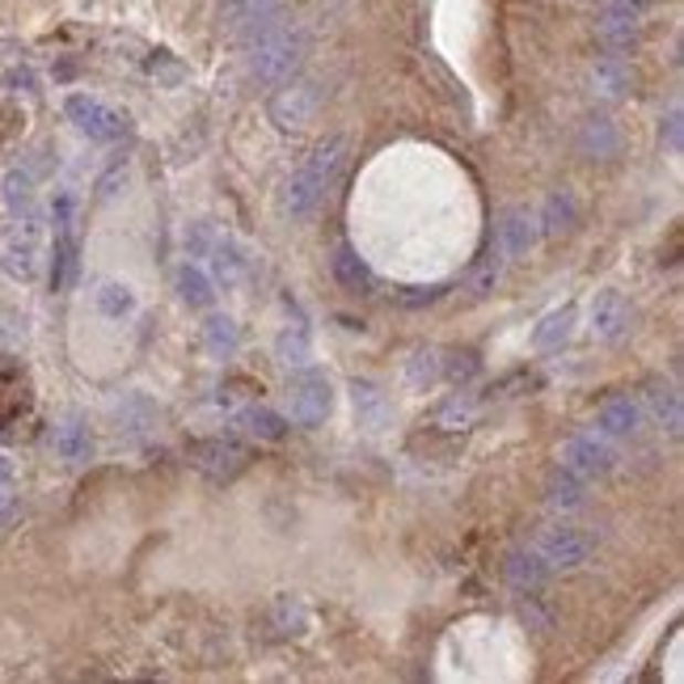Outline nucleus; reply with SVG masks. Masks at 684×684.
<instances>
[{"instance_id": "7", "label": "nucleus", "mask_w": 684, "mask_h": 684, "mask_svg": "<svg viewBox=\"0 0 684 684\" xmlns=\"http://www.w3.org/2000/svg\"><path fill=\"white\" fill-rule=\"evenodd\" d=\"M562 470L579 473V477H604V473L617 470V449L609 435H600V431H583V435H575L567 449H562Z\"/></svg>"}, {"instance_id": "13", "label": "nucleus", "mask_w": 684, "mask_h": 684, "mask_svg": "<svg viewBox=\"0 0 684 684\" xmlns=\"http://www.w3.org/2000/svg\"><path fill=\"white\" fill-rule=\"evenodd\" d=\"M473 423H477V401L470 393H452L431 410V419H423V427H431L435 435H452V440H465Z\"/></svg>"}, {"instance_id": "17", "label": "nucleus", "mask_w": 684, "mask_h": 684, "mask_svg": "<svg viewBox=\"0 0 684 684\" xmlns=\"http://www.w3.org/2000/svg\"><path fill=\"white\" fill-rule=\"evenodd\" d=\"M351 398H355V419L359 427H368V431H380V427L389 423V398H385V389H380L377 380H351Z\"/></svg>"}, {"instance_id": "15", "label": "nucleus", "mask_w": 684, "mask_h": 684, "mask_svg": "<svg viewBox=\"0 0 684 684\" xmlns=\"http://www.w3.org/2000/svg\"><path fill=\"white\" fill-rule=\"evenodd\" d=\"M537 236H541V220H537V212H528V208H512V212L503 215V224H498V250L503 254H512V259H519V254H528L533 245H537Z\"/></svg>"}, {"instance_id": "20", "label": "nucleus", "mask_w": 684, "mask_h": 684, "mask_svg": "<svg viewBox=\"0 0 684 684\" xmlns=\"http://www.w3.org/2000/svg\"><path fill=\"white\" fill-rule=\"evenodd\" d=\"M275 355H280V364H287V368H305L308 359H313V334H308L305 322H292V326L280 330Z\"/></svg>"}, {"instance_id": "14", "label": "nucleus", "mask_w": 684, "mask_h": 684, "mask_svg": "<svg viewBox=\"0 0 684 684\" xmlns=\"http://www.w3.org/2000/svg\"><path fill=\"white\" fill-rule=\"evenodd\" d=\"M642 427V401L621 393V398H609L600 410H596V431L609 435V440H625V435H638Z\"/></svg>"}, {"instance_id": "21", "label": "nucleus", "mask_w": 684, "mask_h": 684, "mask_svg": "<svg viewBox=\"0 0 684 684\" xmlns=\"http://www.w3.org/2000/svg\"><path fill=\"white\" fill-rule=\"evenodd\" d=\"M537 220H541V233H549V236L570 233V229L579 224V203H575V194H570V190L549 194V203H545V212L537 215Z\"/></svg>"}, {"instance_id": "1", "label": "nucleus", "mask_w": 684, "mask_h": 684, "mask_svg": "<svg viewBox=\"0 0 684 684\" xmlns=\"http://www.w3.org/2000/svg\"><path fill=\"white\" fill-rule=\"evenodd\" d=\"M343 161H347V140L343 136H330L322 140L313 152H308L301 169L287 178V194H284V208L292 215H313L317 203L326 199V190L334 187V178L343 173Z\"/></svg>"}, {"instance_id": "19", "label": "nucleus", "mask_w": 684, "mask_h": 684, "mask_svg": "<svg viewBox=\"0 0 684 684\" xmlns=\"http://www.w3.org/2000/svg\"><path fill=\"white\" fill-rule=\"evenodd\" d=\"M554 570H549V562L541 558V549L537 545H528V549H516L512 558H507V579L516 583V588H541L545 579H549Z\"/></svg>"}, {"instance_id": "4", "label": "nucleus", "mask_w": 684, "mask_h": 684, "mask_svg": "<svg viewBox=\"0 0 684 684\" xmlns=\"http://www.w3.org/2000/svg\"><path fill=\"white\" fill-rule=\"evenodd\" d=\"M51 292H64L76 280V199L69 190L55 194L51 203Z\"/></svg>"}, {"instance_id": "8", "label": "nucleus", "mask_w": 684, "mask_h": 684, "mask_svg": "<svg viewBox=\"0 0 684 684\" xmlns=\"http://www.w3.org/2000/svg\"><path fill=\"white\" fill-rule=\"evenodd\" d=\"M190 461H194V470H203L212 482H233L236 473L250 465V449L245 444H236V440H194L190 444Z\"/></svg>"}, {"instance_id": "12", "label": "nucleus", "mask_w": 684, "mask_h": 684, "mask_svg": "<svg viewBox=\"0 0 684 684\" xmlns=\"http://www.w3.org/2000/svg\"><path fill=\"white\" fill-rule=\"evenodd\" d=\"M330 275L334 284L343 287V292H351V296H372V287H377V275H372V266L355 254V245H334L330 254Z\"/></svg>"}, {"instance_id": "36", "label": "nucleus", "mask_w": 684, "mask_h": 684, "mask_svg": "<svg viewBox=\"0 0 684 684\" xmlns=\"http://www.w3.org/2000/svg\"><path fill=\"white\" fill-rule=\"evenodd\" d=\"M444 296V287H410V296H401L406 308H419V305H435Z\"/></svg>"}, {"instance_id": "10", "label": "nucleus", "mask_w": 684, "mask_h": 684, "mask_svg": "<svg viewBox=\"0 0 684 684\" xmlns=\"http://www.w3.org/2000/svg\"><path fill=\"white\" fill-rule=\"evenodd\" d=\"M630 322H634V308H630V301L617 287L596 292V301H591V334L600 343H621L630 334Z\"/></svg>"}, {"instance_id": "3", "label": "nucleus", "mask_w": 684, "mask_h": 684, "mask_svg": "<svg viewBox=\"0 0 684 684\" xmlns=\"http://www.w3.org/2000/svg\"><path fill=\"white\" fill-rule=\"evenodd\" d=\"M284 406H287V423L322 427L326 419H330V410H334L330 377H326V372H317V368H301V372H292V377H287Z\"/></svg>"}, {"instance_id": "2", "label": "nucleus", "mask_w": 684, "mask_h": 684, "mask_svg": "<svg viewBox=\"0 0 684 684\" xmlns=\"http://www.w3.org/2000/svg\"><path fill=\"white\" fill-rule=\"evenodd\" d=\"M301 60H305V30L301 25L275 22L250 39V72L266 85L287 81Z\"/></svg>"}, {"instance_id": "35", "label": "nucleus", "mask_w": 684, "mask_h": 684, "mask_svg": "<svg viewBox=\"0 0 684 684\" xmlns=\"http://www.w3.org/2000/svg\"><path fill=\"white\" fill-rule=\"evenodd\" d=\"M660 140H667V152H681V106L667 111V123L660 127Z\"/></svg>"}, {"instance_id": "31", "label": "nucleus", "mask_w": 684, "mask_h": 684, "mask_svg": "<svg viewBox=\"0 0 684 684\" xmlns=\"http://www.w3.org/2000/svg\"><path fill=\"white\" fill-rule=\"evenodd\" d=\"M498 271H503V250L495 245V254H486V262L473 271V296H491L498 284Z\"/></svg>"}, {"instance_id": "34", "label": "nucleus", "mask_w": 684, "mask_h": 684, "mask_svg": "<svg viewBox=\"0 0 684 684\" xmlns=\"http://www.w3.org/2000/svg\"><path fill=\"white\" fill-rule=\"evenodd\" d=\"M613 131H609V123L604 118H596L588 127V148H596V157H604V152H613Z\"/></svg>"}, {"instance_id": "27", "label": "nucleus", "mask_w": 684, "mask_h": 684, "mask_svg": "<svg viewBox=\"0 0 684 684\" xmlns=\"http://www.w3.org/2000/svg\"><path fill=\"white\" fill-rule=\"evenodd\" d=\"M583 498H588V477H579V473H570V470H558L549 477V503H554V507L570 512V507H579Z\"/></svg>"}, {"instance_id": "26", "label": "nucleus", "mask_w": 684, "mask_h": 684, "mask_svg": "<svg viewBox=\"0 0 684 684\" xmlns=\"http://www.w3.org/2000/svg\"><path fill=\"white\" fill-rule=\"evenodd\" d=\"M646 401H651V414L660 419V427H667V435H681V427H684L681 393H676L672 385H655V389L646 393Z\"/></svg>"}, {"instance_id": "25", "label": "nucleus", "mask_w": 684, "mask_h": 684, "mask_svg": "<svg viewBox=\"0 0 684 684\" xmlns=\"http://www.w3.org/2000/svg\"><path fill=\"white\" fill-rule=\"evenodd\" d=\"M0 194H4V208L13 215L30 212V199H34V173L22 166L4 169V178H0Z\"/></svg>"}, {"instance_id": "29", "label": "nucleus", "mask_w": 684, "mask_h": 684, "mask_svg": "<svg viewBox=\"0 0 684 684\" xmlns=\"http://www.w3.org/2000/svg\"><path fill=\"white\" fill-rule=\"evenodd\" d=\"M236 326L233 317H212L208 326H203V351L215 355V359H229V355L236 351Z\"/></svg>"}, {"instance_id": "23", "label": "nucleus", "mask_w": 684, "mask_h": 684, "mask_svg": "<svg viewBox=\"0 0 684 684\" xmlns=\"http://www.w3.org/2000/svg\"><path fill=\"white\" fill-rule=\"evenodd\" d=\"M178 296L187 301L190 308H208L215 301V284L212 275L203 271V266H194V262H187L182 271H178Z\"/></svg>"}, {"instance_id": "16", "label": "nucleus", "mask_w": 684, "mask_h": 684, "mask_svg": "<svg viewBox=\"0 0 684 684\" xmlns=\"http://www.w3.org/2000/svg\"><path fill=\"white\" fill-rule=\"evenodd\" d=\"M51 444H55V456H60V461H69V465H85V461L94 456V435H90L85 419H76V414L55 427Z\"/></svg>"}, {"instance_id": "9", "label": "nucleus", "mask_w": 684, "mask_h": 684, "mask_svg": "<svg viewBox=\"0 0 684 684\" xmlns=\"http://www.w3.org/2000/svg\"><path fill=\"white\" fill-rule=\"evenodd\" d=\"M220 22L236 39H254L266 25L280 22V0H220Z\"/></svg>"}, {"instance_id": "24", "label": "nucleus", "mask_w": 684, "mask_h": 684, "mask_svg": "<svg viewBox=\"0 0 684 684\" xmlns=\"http://www.w3.org/2000/svg\"><path fill=\"white\" fill-rule=\"evenodd\" d=\"M94 305L102 317H111V322H123V317H131L136 313V292L127 284H118V280H106V284L94 292Z\"/></svg>"}, {"instance_id": "11", "label": "nucleus", "mask_w": 684, "mask_h": 684, "mask_svg": "<svg viewBox=\"0 0 684 684\" xmlns=\"http://www.w3.org/2000/svg\"><path fill=\"white\" fill-rule=\"evenodd\" d=\"M537 549H541V558L549 562V570H575L588 562L591 554V537H583L579 528H549L541 541H537Z\"/></svg>"}, {"instance_id": "33", "label": "nucleus", "mask_w": 684, "mask_h": 684, "mask_svg": "<svg viewBox=\"0 0 684 684\" xmlns=\"http://www.w3.org/2000/svg\"><path fill=\"white\" fill-rule=\"evenodd\" d=\"M13 503H18V470L9 456H0V519L13 512Z\"/></svg>"}, {"instance_id": "18", "label": "nucleus", "mask_w": 684, "mask_h": 684, "mask_svg": "<svg viewBox=\"0 0 684 684\" xmlns=\"http://www.w3.org/2000/svg\"><path fill=\"white\" fill-rule=\"evenodd\" d=\"M233 427L241 435H250V440L275 444V440H284L287 419L284 414H275V410H266V406H245V410H236L233 414Z\"/></svg>"}, {"instance_id": "32", "label": "nucleus", "mask_w": 684, "mask_h": 684, "mask_svg": "<svg viewBox=\"0 0 684 684\" xmlns=\"http://www.w3.org/2000/svg\"><path fill=\"white\" fill-rule=\"evenodd\" d=\"M477 368H482V364H477V355L473 351H449V364H440V372L449 380H456V385H465Z\"/></svg>"}, {"instance_id": "28", "label": "nucleus", "mask_w": 684, "mask_h": 684, "mask_svg": "<svg viewBox=\"0 0 684 684\" xmlns=\"http://www.w3.org/2000/svg\"><path fill=\"white\" fill-rule=\"evenodd\" d=\"M212 254H215V280H220L224 287H233L236 280L245 275V266H250V259L241 254V245L229 241V236H224V241H215Z\"/></svg>"}, {"instance_id": "22", "label": "nucleus", "mask_w": 684, "mask_h": 684, "mask_svg": "<svg viewBox=\"0 0 684 684\" xmlns=\"http://www.w3.org/2000/svg\"><path fill=\"white\" fill-rule=\"evenodd\" d=\"M570 330H575V305L554 308L541 326L533 330V347H537V351H558V347L570 338Z\"/></svg>"}, {"instance_id": "30", "label": "nucleus", "mask_w": 684, "mask_h": 684, "mask_svg": "<svg viewBox=\"0 0 684 684\" xmlns=\"http://www.w3.org/2000/svg\"><path fill=\"white\" fill-rule=\"evenodd\" d=\"M406 380H410V389H427V385H435V380H440V359H435V351L410 355V364H406Z\"/></svg>"}, {"instance_id": "6", "label": "nucleus", "mask_w": 684, "mask_h": 684, "mask_svg": "<svg viewBox=\"0 0 684 684\" xmlns=\"http://www.w3.org/2000/svg\"><path fill=\"white\" fill-rule=\"evenodd\" d=\"M0 271H4L9 280H18V284L39 280V271H43V229H39V220H25L22 229L4 241V250H0Z\"/></svg>"}, {"instance_id": "5", "label": "nucleus", "mask_w": 684, "mask_h": 684, "mask_svg": "<svg viewBox=\"0 0 684 684\" xmlns=\"http://www.w3.org/2000/svg\"><path fill=\"white\" fill-rule=\"evenodd\" d=\"M64 115L76 123L81 136H90V140H97V144H118L127 136V118L118 115L115 106H106L102 97L69 94L64 97Z\"/></svg>"}]
</instances>
